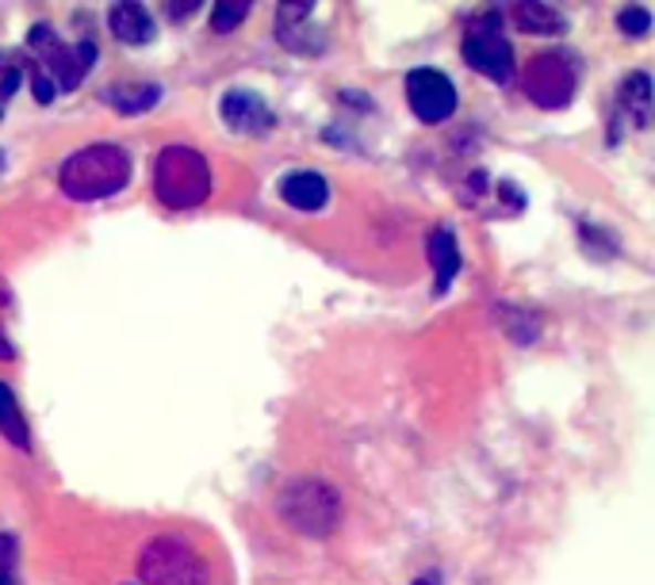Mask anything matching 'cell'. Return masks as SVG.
I'll use <instances>...</instances> for the list:
<instances>
[{
	"mask_svg": "<svg viewBox=\"0 0 655 585\" xmlns=\"http://www.w3.org/2000/svg\"><path fill=\"white\" fill-rule=\"evenodd\" d=\"M131 180V157L115 142H93V146L77 149L62 161L58 184L70 199L77 203H93V199H107L123 191Z\"/></svg>",
	"mask_w": 655,
	"mask_h": 585,
	"instance_id": "obj_1",
	"label": "cell"
},
{
	"mask_svg": "<svg viewBox=\"0 0 655 585\" xmlns=\"http://www.w3.org/2000/svg\"><path fill=\"white\" fill-rule=\"evenodd\" d=\"M154 191L169 211H193L211 196V169L193 146H165L154 161Z\"/></svg>",
	"mask_w": 655,
	"mask_h": 585,
	"instance_id": "obj_2",
	"label": "cell"
},
{
	"mask_svg": "<svg viewBox=\"0 0 655 585\" xmlns=\"http://www.w3.org/2000/svg\"><path fill=\"white\" fill-rule=\"evenodd\" d=\"M277 516L300 536H330L342 524V498L334 487L314 479H295L280 490L277 498Z\"/></svg>",
	"mask_w": 655,
	"mask_h": 585,
	"instance_id": "obj_3",
	"label": "cell"
},
{
	"mask_svg": "<svg viewBox=\"0 0 655 585\" xmlns=\"http://www.w3.org/2000/svg\"><path fill=\"white\" fill-rule=\"evenodd\" d=\"M138 578L143 585H211L204 558L180 536H157L146 543L138 558Z\"/></svg>",
	"mask_w": 655,
	"mask_h": 585,
	"instance_id": "obj_4",
	"label": "cell"
},
{
	"mask_svg": "<svg viewBox=\"0 0 655 585\" xmlns=\"http://www.w3.org/2000/svg\"><path fill=\"white\" fill-rule=\"evenodd\" d=\"M464 62L476 73H484L495 85H506L513 77V50L506 43L502 31V15L499 12H484L468 23L464 31Z\"/></svg>",
	"mask_w": 655,
	"mask_h": 585,
	"instance_id": "obj_5",
	"label": "cell"
},
{
	"mask_svg": "<svg viewBox=\"0 0 655 585\" xmlns=\"http://www.w3.org/2000/svg\"><path fill=\"white\" fill-rule=\"evenodd\" d=\"M575 85H579L575 65L563 54H537L533 62L521 70V92H526L537 107H544V112L568 107L571 96H575Z\"/></svg>",
	"mask_w": 655,
	"mask_h": 585,
	"instance_id": "obj_6",
	"label": "cell"
},
{
	"mask_svg": "<svg viewBox=\"0 0 655 585\" xmlns=\"http://www.w3.org/2000/svg\"><path fill=\"white\" fill-rule=\"evenodd\" d=\"M31 50H43V62L46 70L39 65V70L46 73V77L54 81V88H77L81 81H85V73L93 70V58H96V46L93 43H77V46H65L54 39V31L46 28V23H39V28H31V39H28Z\"/></svg>",
	"mask_w": 655,
	"mask_h": 585,
	"instance_id": "obj_7",
	"label": "cell"
},
{
	"mask_svg": "<svg viewBox=\"0 0 655 585\" xmlns=\"http://www.w3.org/2000/svg\"><path fill=\"white\" fill-rule=\"evenodd\" d=\"M406 100L422 123H445L456 112V85L441 70H414L406 77Z\"/></svg>",
	"mask_w": 655,
	"mask_h": 585,
	"instance_id": "obj_8",
	"label": "cell"
},
{
	"mask_svg": "<svg viewBox=\"0 0 655 585\" xmlns=\"http://www.w3.org/2000/svg\"><path fill=\"white\" fill-rule=\"evenodd\" d=\"M219 112H222V123H227L230 130H238V135H269L272 130L269 104H264V100L250 88L227 92L222 104H219Z\"/></svg>",
	"mask_w": 655,
	"mask_h": 585,
	"instance_id": "obj_9",
	"label": "cell"
},
{
	"mask_svg": "<svg viewBox=\"0 0 655 585\" xmlns=\"http://www.w3.org/2000/svg\"><path fill=\"white\" fill-rule=\"evenodd\" d=\"M107 28H112V35L119 39V43H127V46H146L157 35L154 15L146 12L143 4H135V0L112 8V12H107Z\"/></svg>",
	"mask_w": 655,
	"mask_h": 585,
	"instance_id": "obj_10",
	"label": "cell"
},
{
	"mask_svg": "<svg viewBox=\"0 0 655 585\" xmlns=\"http://www.w3.org/2000/svg\"><path fill=\"white\" fill-rule=\"evenodd\" d=\"M280 199L292 203L295 211H319L330 199V184L319 173H292V177L280 180Z\"/></svg>",
	"mask_w": 655,
	"mask_h": 585,
	"instance_id": "obj_11",
	"label": "cell"
},
{
	"mask_svg": "<svg viewBox=\"0 0 655 585\" xmlns=\"http://www.w3.org/2000/svg\"><path fill=\"white\" fill-rule=\"evenodd\" d=\"M429 264H434V291L437 295H445V291L453 288L456 272H460V246H456L453 230H434L429 233Z\"/></svg>",
	"mask_w": 655,
	"mask_h": 585,
	"instance_id": "obj_12",
	"label": "cell"
},
{
	"mask_svg": "<svg viewBox=\"0 0 655 585\" xmlns=\"http://www.w3.org/2000/svg\"><path fill=\"white\" fill-rule=\"evenodd\" d=\"M510 20L518 23L521 31H529V35H560V31L568 28V20H563L555 8L541 4V0H521V4H513Z\"/></svg>",
	"mask_w": 655,
	"mask_h": 585,
	"instance_id": "obj_13",
	"label": "cell"
},
{
	"mask_svg": "<svg viewBox=\"0 0 655 585\" xmlns=\"http://www.w3.org/2000/svg\"><path fill=\"white\" fill-rule=\"evenodd\" d=\"M621 115H625V123H633L636 130L648 127V115H652V81L648 73H633V77L621 85Z\"/></svg>",
	"mask_w": 655,
	"mask_h": 585,
	"instance_id": "obj_14",
	"label": "cell"
},
{
	"mask_svg": "<svg viewBox=\"0 0 655 585\" xmlns=\"http://www.w3.org/2000/svg\"><path fill=\"white\" fill-rule=\"evenodd\" d=\"M104 100L115 107L119 115H143L162 100V88L157 85H112L104 92Z\"/></svg>",
	"mask_w": 655,
	"mask_h": 585,
	"instance_id": "obj_15",
	"label": "cell"
},
{
	"mask_svg": "<svg viewBox=\"0 0 655 585\" xmlns=\"http://www.w3.org/2000/svg\"><path fill=\"white\" fill-rule=\"evenodd\" d=\"M0 437L8 440V445H15L20 451L31 448V437H28V421H23L20 406H15V395L8 383H0Z\"/></svg>",
	"mask_w": 655,
	"mask_h": 585,
	"instance_id": "obj_16",
	"label": "cell"
},
{
	"mask_svg": "<svg viewBox=\"0 0 655 585\" xmlns=\"http://www.w3.org/2000/svg\"><path fill=\"white\" fill-rule=\"evenodd\" d=\"M246 15H250V4H246V0H222V4H215L211 8V31H219V35H227V31H235L238 23L246 20Z\"/></svg>",
	"mask_w": 655,
	"mask_h": 585,
	"instance_id": "obj_17",
	"label": "cell"
},
{
	"mask_svg": "<svg viewBox=\"0 0 655 585\" xmlns=\"http://www.w3.org/2000/svg\"><path fill=\"white\" fill-rule=\"evenodd\" d=\"M617 28L625 31V35L641 39V35H648V28H652V15L644 12V8H625V12L617 15Z\"/></svg>",
	"mask_w": 655,
	"mask_h": 585,
	"instance_id": "obj_18",
	"label": "cell"
},
{
	"mask_svg": "<svg viewBox=\"0 0 655 585\" xmlns=\"http://www.w3.org/2000/svg\"><path fill=\"white\" fill-rule=\"evenodd\" d=\"M0 585H15V540L0 536Z\"/></svg>",
	"mask_w": 655,
	"mask_h": 585,
	"instance_id": "obj_19",
	"label": "cell"
},
{
	"mask_svg": "<svg viewBox=\"0 0 655 585\" xmlns=\"http://www.w3.org/2000/svg\"><path fill=\"white\" fill-rule=\"evenodd\" d=\"M58 96V88H54V81L46 77L43 70H35V100L39 104H51V100Z\"/></svg>",
	"mask_w": 655,
	"mask_h": 585,
	"instance_id": "obj_20",
	"label": "cell"
},
{
	"mask_svg": "<svg viewBox=\"0 0 655 585\" xmlns=\"http://www.w3.org/2000/svg\"><path fill=\"white\" fill-rule=\"evenodd\" d=\"M0 311H4V295H0ZM0 361H12V345H8L4 330H0Z\"/></svg>",
	"mask_w": 655,
	"mask_h": 585,
	"instance_id": "obj_21",
	"label": "cell"
},
{
	"mask_svg": "<svg viewBox=\"0 0 655 585\" xmlns=\"http://www.w3.org/2000/svg\"><path fill=\"white\" fill-rule=\"evenodd\" d=\"M418 585H441V582H437V578H434V574H429V578H422Z\"/></svg>",
	"mask_w": 655,
	"mask_h": 585,
	"instance_id": "obj_22",
	"label": "cell"
},
{
	"mask_svg": "<svg viewBox=\"0 0 655 585\" xmlns=\"http://www.w3.org/2000/svg\"><path fill=\"white\" fill-rule=\"evenodd\" d=\"M0 165H4V154H0Z\"/></svg>",
	"mask_w": 655,
	"mask_h": 585,
	"instance_id": "obj_23",
	"label": "cell"
}]
</instances>
